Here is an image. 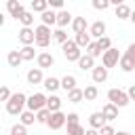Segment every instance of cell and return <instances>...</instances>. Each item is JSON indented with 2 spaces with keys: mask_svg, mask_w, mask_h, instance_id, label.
<instances>
[{
  "mask_svg": "<svg viewBox=\"0 0 135 135\" xmlns=\"http://www.w3.org/2000/svg\"><path fill=\"white\" fill-rule=\"evenodd\" d=\"M27 108V97L23 93H13V97L6 101V112L13 116H21Z\"/></svg>",
  "mask_w": 135,
  "mask_h": 135,
  "instance_id": "1",
  "label": "cell"
},
{
  "mask_svg": "<svg viewBox=\"0 0 135 135\" xmlns=\"http://www.w3.org/2000/svg\"><path fill=\"white\" fill-rule=\"evenodd\" d=\"M51 40H53V32H51V27L40 23V25L36 27V44H38L40 49H46V46L51 44Z\"/></svg>",
  "mask_w": 135,
  "mask_h": 135,
  "instance_id": "2",
  "label": "cell"
},
{
  "mask_svg": "<svg viewBox=\"0 0 135 135\" xmlns=\"http://www.w3.org/2000/svg\"><path fill=\"white\" fill-rule=\"evenodd\" d=\"M61 51H63V55H65V59L68 61H80V57H82V51H80V46L74 42V40H68L63 46H61Z\"/></svg>",
  "mask_w": 135,
  "mask_h": 135,
  "instance_id": "3",
  "label": "cell"
},
{
  "mask_svg": "<svg viewBox=\"0 0 135 135\" xmlns=\"http://www.w3.org/2000/svg\"><path fill=\"white\" fill-rule=\"evenodd\" d=\"M108 99H110V103H114L116 108H124V105H129V95L124 93V91H120V89H110L108 91Z\"/></svg>",
  "mask_w": 135,
  "mask_h": 135,
  "instance_id": "4",
  "label": "cell"
},
{
  "mask_svg": "<svg viewBox=\"0 0 135 135\" xmlns=\"http://www.w3.org/2000/svg\"><path fill=\"white\" fill-rule=\"evenodd\" d=\"M46 99H49V97H46L44 93H34L32 97H27V110L34 112V114L40 112V110H44V108H46Z\"/></svg>",
  "mask_w": 135,
  "mask_h": 135,
  "instance_id": "5",
  "label": "cell"
},
{
  "mask_svg": "<svg viewBox=\"0 0 135 135\" xmlns=\"http://www.w3.org/2000/svg\"><path fill=\"white\" fill-rule=\"evenodd\" d=\"M120 57H122V55L118 53V49L112 46L110 51H105V53L101 55V65L108 68V70H110V68H116V65L120 63Z\"/></svg>",
  "mask_w": 135,
  "mask_h": 135,
  "instance_id": "6",
  "label": "cell"
},
{
  "mask_svg": "<svg viewBox=\"0 0 135 135\" xmlns=\"http://www.w3.org/2000/svg\"><path fill=\"white\" fill-rule=\"evenodd\" d=\"M63 124H68V114H63V112H53L49 122H46V127L51 131H59Z\"/></svg>",
  "mask_w": 135,
  "mask_h": 135,
  "instance_id": "7",
  "label": "cell"
},
{
  "mask_svg": "<svg viewBox=\"0 0 135 135\" xmlns=\"http://www.w3.org/2000/svg\"><path fill=\"white\" fill-rule=\"evenodd\" d=\"M19 40L23 42V46H32L36 42V30L32 27H21L19 30Z\"/></svg>",
  "mask_w": 135,
  "mask_h": 135,
  "instance_id": "8",
  "label": "cell"
},
{
  "mask_svg": "<svg viewBox=\"0 0 135 135\" xmlns=\"http://www.w3.org/2000/svg\"><path fill=\"white\" fill-rule=\"evenodd\" d=\"M6 11H8V13H11V17H15V19H21V17H23V13H25L23 4H21V2H17V0H8V2H6Z\"/></svg>",
  "mask_w": 135,
  "mask_h": 135,
  "instance_id": "9",
  "label": "cell"
},
{
  "mask_svg": "<svg viewBox=\"0 0 135 135\" xmlns=\"http://www.w3.org/2000/svg\"><path fill=\"white\" fill-rule=\"evenodd\" d=\"M105 118H103V114L101 112H93L91 116H89V124H91V129H95V131H101L103 127H105Z\"/></svg>",
  "mask_w": 135,
  "mask_h": 135,
  "instance_id": "10",
  "label": "cell"
},
{
  "mask_svg": "<svg viewBox=\"0 0 135 135\" xmlns=\"http://www.w3.org/2000/svg\"><path fill=\"white\" fill-rule=\"evenodd\" d=\"M91 76H93V82H95V84H101V82L108 80V68H103V65H95V70L91 72Z\"/></svg>",
  "mask_w": 135,
  "mask_h": 135,
  "instance_id": "11",
  "label": "cell"
},
{
  "mask_svg": "<svg viewBox=\"0 0 135 135\" xmlns=\"http://www.w3.org/2000/svg\"><path fill=\"white\" fill-rule=\"evenodd\" d=\"M89 34H91L93 38H97V40L103 38V36H105V23H103V21H95V23L89 27Z\"/></svg>",
  "mask_w": 135,
  "mask_h": 135,
  "instance_id": "12",
  "label": "cell"
},
{
  "mask_svg": "<svg viewBox=\"0 0 135 135\" xmlns=\"http://www.w3.org/2000/svg\"><path fill=\"white\" fill-rule=\"evenodd\" d=\"M101 114H103V118H105V120H116V118H118V108H116L114 103H110V101H108V103L101 108Z\"/></svg>",
  "mask_w": 135,
  "mask_h": 135,
  "instance_id": "13",
  "label": "cell"
},
{
  "mask_svg": "<svg viewBox=\"0 0 135 135\" xmlns=\"http://www.w3.org/2000/svg\"><path fill=\"white\" fill-rule=\"evenodd\" d=\"M72 21H74V17L70 15V11H59L57 13V25H59V30H63L65 25H72Z\"/></svg>",
  "mask_w": 135,
  "mask_h": 135,
  "instance_id": "14",
  "label": "cell"
},
{
  "mask_svg": "<svg viewBox=\"0 0 135 135\" xmlns=\"http://www.w3.org/2000/svg\"><path fill=\"white\" fill-rule=\"evenodd\" d=\"M36 61H38V68L44 70V68H51V65L55 63V57H53L51 53H40V55L36 57Z\"/></svg>",
  "mask_w": 135,
  "mask_h": 135,
  "instance_id": "15",
  "label": "cell"
},
{
  "mask_svg": "<svg viewBox=\"0 0 135 135\" xmlns=\"http://www.w3.org/2000/svg\"><path fill=\"white\" fill-rule=\"evenodd\" d=\"M86 27H89V23H86L84 17H74V21H72V30H74V34H84Z\"/></svg>",
  "mask_w": 135,
  "mask_h": 135,
  "instance_id": "16",
  "label": "cell"
},
{
  "mask_svg": "<svg viewBox=\"0 0 135 135\" xmlns=\"http://www.w3.org/2000/svg\"><path fill=\"white\" fill-rule=\"evenodd\" d=\"M27 82H30V84H40V82H44L42 70H40V68H34V70H30V72H27Z\"/></svg>",
  "mask_w": 135,
  "mask_h": 135,
  "instance_id": "17",
  "label": "cell"
},
{
  "mask_svg": "<svg viewBox=\"0 0 135 135\" xmlns=\"http://www.w3.org/2000/svg\"><path fill=\"white\" fill-rule=\"evenodd\" d=\"M114 13H116V17H118V19H131V13H133V11H131V6H129V4L120 2V4L114 8Z\"/></svg>",
  "mask_w": 135,
  "mask_h": 135,
  "instance_id": "18",
  "label": "cell"
},
{
  "mask_svg": "<svg viewBox=\"0 0 135 135\" xmlns=\"http://www.w3.org/2000/svg\"><path fill=\"white\" fill-rule=\"evenodd\" d=\"M78 68H80L82 72H84V70H91V72H93V70H95V59L84 53V55L80 57V61H78Z\"/></svg>",
  "mask_w": 135,
  "mask_h": 135,
  "instance_id": "19",
  "label": "cell"
},
{
  "mask_svg": "<svg viewBox=\"0 0 135 135\" xmlns=\"http://www.w3.org/2000/svg\"><path fill=\"white\" fill-rule=\"evenodd\" d=\"M42 86H44L46 91H51V93H55L57 89H61V80H59V78H53V76H49V78H44V82H42Z\"/></svg>",
  "mask_w": 135,
  "mask_h": 135,
  "instance_id": "20",
  "label": "cell"
},
{
  "mask_svg": "<svg viewBox=\"0 0 135 135\" xmlns=\"http://www.w3.org/2000/svg\"><path fill=\"white\" fill-rule=\"evenodd\" d=\"M61 89H63L65 93H70V91H74V89H78V86H76V78H74L72 74H68V76H63V78H61Z\"/></svg>",
  "mask_w": 135,
  "mask_h": 135,
  "instance_id": "21",
  "label": "cell"
},
{
  "mask_svg": "<svg viewBox=\"0 0 135 135\" xmlns=\"http://www.w3.org/2000/svg\"><path fill=\"white\" fill-rule=\"evenodd\" d=\"M46 110L53 114V112H61V99L57 97V95H51L49 99H46Z\"/></svg>",
  "mask_w": 135,
  "mask_h": 135,
  "instance_id": "22",
  "label": "cell"
},
{
  "mask_svg": "<svg viewBox=\"0 0 135 135\" xmlns=\"http://www.w3.org/2000/svg\"><path fill=\"white\" fill-rule=\"evenodd\" d=\"M49 11V0H32V13H46Z\"/></svg>",
  "mask_w": 135,
  "mask_h": 135,
  "instance_id": "23",
  "label": "cell"
},
{
  "mask_svg": "<svg viewBox=\"0 0 135 135\" xmlns=\"http://www.w3.org/2000/svg\"><path fill=\"white\" fill-rule=\"evenodd\" d=\"M74 42H76L80 49H89V44H91V34H89V32H84V34H76Z\"/></svg>",
  "mask_w": 135,
  "mask_h": 135,
  "instance_id": "24",
  "label": "cell"
},
{
  "mask_svg": "<svg viewBox=\"0 0 135 135\" xmlns=\"http://www.w3.org/2000/svg\"><path fill=\"white\" fill-rule=\"evenodd\" d=\"M82 99H84V89H74V91L68 93V101L70 103H80Z\"/></svg>",
  "mask_w": 135,
  "mask_h": 135,
  "instance_id": "25",
  "label": "cell"
},
{
  "mask_svg": "<svg viewBox=\"0 0 135 135\" xmlns=\"http://www.w3.org/2000/svg\"><path fill=\"white\" fill-rule=\"evenodd\" d=\"M118 68H120L122 72H133V70H135V61H133L131 57L122 55V57H120V63H118Z\"/></svg>",
  "mask_w": 135,
  "mask_h": 135,
  "instance_id": "26",
  "label": "cell"
},
{
  "mask_svg": "<svg viewBox=\"0 0 135 135\" xmlns=\"http://www.w3.org/2000/svg\"><path fill=\"white\" fill-rule=\"evenodd\" d=\"M40 19H42V25H55L57 23V13H53V11H46V13H42L40 15Z\"/></svg>",
  "mask_w": 135,
  "mask_h": 135,
  "instance_id": "27",
  "label": "cell"
},
{
  "mask_svg": "<svg viewBox=\"0 0 135 135\" xmlns=\"http://www.w3.org/2000/svg\"><path fill=\"white\" fill-rule=\"evenodd\" d=\"M6 61H8V65H11V68H19L23 59H21V55H19V51H11V53L6 55Z\"/></svg>",
  "mask_w": 135,
  "mask_h": 135,
  "instance_id": "28",
  "label": "cell"
},
{
  "mask_svg": "<svg viewBox=\"0 0 135 135\" xmlns=\"http://www.w3.org/2000/svg\"><path fill=\"white\" fill-rule=\"evenodd\" d=\"M19 118H21V124H23V127H30V124L38 122V120H36V114H34V112H30V110H25Z\"/></svg>",
  "mask_w": 135,
  "mask_h": 135,
  "instance_id": "29",
  "label": "cell"
},
{
  "mask_svg": "<svg viewBox=\"0 0 135 135\" xmlns=\"http://www.w3.org/2000/svg\"><path fill=\"white\" fill-rule=\"evenodd\" d=\"M19 55H21V59H23V61H32L34 57H38V55H36V51H34L32 46H23V49H19Z\"/></svg>",
  "mask_w": 135,
  "mask_h": 135,
  "instance_id": "30",
  "label": "cell"
},
{
  "mask_svg": "<svg viewBox=\"0 0 135 135\" xmlns=\"http://www.w3.org/2000/svg\"><path fill=\"white\" fill-rule=\"evenodd\" d=\"M97 95H99V91H97V86H95V84H89V86H84V99H86V101H93V99H97Z\"/></svg>",
  "mask_w": 135,
  "mask_h": 135,
  "instance_id": "31",
  "label": "cell"
},
{
  "mask_svg": "<svg viewBox=\"0 0 135 135\" xmlns=\"http://www.w3.org/2000/svg\"><path fill=\"white\" fill-rule=\"evenodd\" d=\"M53 40H55V42H59V44L63 46L70 38H68V34H65V30H55V32H53Z\"/></svg>",
  "mask_w": 135,
  "mask_h": 135,
  "instance_id": "32",
  "label": "cell"
},
{
  "mask_svg": "<svg viewBox=\"0 0 135 135\" xmlns=\"http://www.w3.org/2000/svg\"><path fill=\"white\" fill-rule=\"evenodd\" d=\"M97 46H99V51H101V53H105V51H110V49H112V40H110L108 36H103V38H99V40H97Z\"/></svg>",
  "mask_w": 135,
  "mask_h": 135,
  "instance_id": "33",
  "label": "cell"
},
{
  "mask_svg": "<svg viewBox=\"0 0 135 135\" xmlns=\"http://www.w3.org/2000/svg\"><path fill=\"white\" fill-rule=\"evenodd\" d=\"M86 55H91L93 59H97V57H101V55H103V53L99 51V46H97V40L89 44V49H86Z\"/></svg>",
  "mask_w": 135,
  "mask_h": 135,
  "instance_id": "34",
  "label": "cell"
},
{
  "mask_svg": "<svg viewBox=\"0 0 135 135\" xmlns=\"http://www.w3.org/2000/svg\"><path fill=\"white\" fill-rule=\"evenodd\" d=\"M19 21L23 23V27H32V23H34V13L25 11V13H23V17H21Z\"/></svg>",
  "mask_w": 135,
  "mask_h": 135,
  "instance_id": "35",
  "label": "cell"
},
{
  "mask_svg": "<svg viewBox=\"0 0 135 135\" xmlns=\"http://www.w3.org/2000/svg\"><path fill=\"white\" fill-rule=\"evenodd\" d=\"M49 118H51V112L44 108V110H40V112H36V120L38 122H42V124H46L49 122Z\"/></svg>",
  "mask_w": 135,
  "mask_h": 135,
  "instance_id": "36",
  "label": "cell"
},
{
  "mask_svg": "<svg viewBox=\"0 0 135 135\" xmlns=\"http://www.w3.org/2000/svg\"><path fill=\"white\" fill-rule=\"evenodd\" d=\"M84 127L80 124H68V135H84Z\"/></svg>",
  "mask_w": 135,
  "mask_h": 135,
  "instance_id": "37",
  "label": "cell"
},
{
  "mask_svg": "<svg viewBox=\"0 0 135 135\" xmlns=\"http://www.w3.org/2000/svg\"><path fill=\"white\" fill-rule=\"evenodd\" d=\"M110 4L112 2H108V0H93V8H97V11H105V8H110Z\"/></svg>",
  "mask_w": 135,
  "mask_h": 135,
  "instance_id": "38",
  "label": "cell"
},
{
  "mask_svg": "<svg viewBox=\"0 0 135 135\" xmlns=\"http://www.w3.org/2000/svg\"><path fill=\"white\" fill-rule=\"evenodd\" d=\"M11 135H27V131H25V127L19 122V124H15V127L11 129Z\"/></svg>",
  "mask_w": 135,
  "mask_h": 135,
  "instance_id": "39",
  "label": "cell"
},
{
  "mask_svg": "<svg viewBox=\"0 0 135 135\" xmlns=\"http://www.w3.org/2000/svg\"><path fill=\"white\" fill-rule=\"evenodd\" d=\"M11 97H13V93L8 91V86H2L0 89V101H8Z\"/></svg>",
  "mask_w": 135,
  "mask_h": 135,
  "instance_id": "40",
  "label": "cell"
},
{
  "mask_svg": "<svg viewBox=\"0 0 135 135\" xmlns=\"http://www.w3.org/2000/svg\"><path fill=\"white\" fill-rule=\"evenodd\" d=\"M124 55H127V57H131V59L135 61V42H131V44L127 46V51H124Z\"/></svg>",
  "mask_w": 135,
  "mask_h": 135,
  "instance_id": "41",
  "label": "cell"
},
{
  "mask_svg": "<svg viewBox=\"0 0 135 135\" xmlns=\"http://www.w3.org/2000/svg\"><path fill=\"white\" fill-rule=\"evenodd\" d=\"M68 124H78V114L76 112H70L68 114Z\"/></svg>",
  "mask_w": 135,
  "mask_h": 135,
  "instance_id": "42",
  "label": "cell"
},
{
  "mask_svg": "<svg viewBox=\"0 0 135 135\" xmlns=\"http://www.w3.org/2000/svg\"><path fill=\"white\" fill-rule=\"evenodd\" d=\"M99 135H116V131H114V129H112L110 124H105V127H103V129L99 131Z\"/></svg>",
  "mask_w": 135,
  "mask_h": 135,
  "instance_id": "43",
  "label": "cell"
},
{
  "mask_svg": "<svg viewBox=\"0 0 135 135\" xmlns=\"http://www.w3.org/2000/svg\"><path fill=\"white\" fill-rule=\"evenodd\" d=\"M49 6H55V8H61L63 6V0H49ZM63 11V8H61Z\"/></svg>",
  "mask_w": 135,
  "mask_h": 135,
  "instance_id": "44",
  "label": "cell"
},
{
  "mask_svg": "<svg viewBox=\"0 0 135 135\" xmlns=\"http://www.w3.org/2000/svg\"><path fill=\"white\" fill-rule=\"evenodd\" d=\"M127 95H129V99H131V101H135V84H131V86H129Z\"/></svg>",
  "mask_w": 135,
  "mask_h": 135,
  "instance_id": "45",
  "label": "cell"
},
{
  "mask_svg": "<svg viewBox=\"0 0 135 135\" xmlns=\"http://www.w3.org/2000/svg\"><path fill=\"white\" fill-rule=\"evenodd\" d=\"M84 135H99V131H95V129H86Z\"/></svg>",
  "mask_w": 135,
  "mask_h": 135,
  "instance_id": "46",
  "label": "cell"
},
{
  "mask_svg": "<svg viewBox=\"0 0 135 135\" xmlns=\"http://www.w3.org/2000/svg\"><path fill=\"white\" fill-rule=\"evenodd\" d=\"M116 135H131V133H129V131H118Z\"/></svg>",
  "mask_w": 135,
  "mask_h": 135,
  "instance_id": "47",
  "label": "cell"
},
{
  "mask_svg": "<svg viewBox=\"0 0 135 135\" xmlns=\"http://www.w3.org/2000/svg\"><path fill=\"white\" fill-rule=\"evenodd\" d=\"M131 21H133V25H135V11L131 13Z\"/></svg>",
  "mask_w": 135,
  "mask_h": 135,
  "instance_id": "48",
  "label": "cell"
}]
</instances>
